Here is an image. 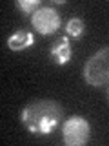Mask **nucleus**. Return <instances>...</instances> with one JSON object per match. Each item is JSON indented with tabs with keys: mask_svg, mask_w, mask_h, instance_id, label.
<instances>
[{
	"mask_svg": "<svg viewBox=\"0 0 109 146\" xmlns=\"http://www.w3.org/2000/svg\"><path fill=\"white\" fill-rule=\"evenodd\" d=\"M33 44H35V36L27 29H18L16 33H13L7 38V48L11 51H22V49L31 48Z\"/></svg>",
	"mask_w": 109,
	"mask_h": 146,
	"instance_id": "423d86ee",
	"label": "nucleus"
},
{
	"mask_svg": "<svg viewBox=\"0 0 109 146\" xmlns=\"http://www.w3.org/2000/svg\"><path fill=\"white\" fill-rule=\"evenodd\" d=\"M91 137V124L82 115L69 117L62 126V139L67 146H82Z\"/></svg>",
	"mask_w": 109,
	"mask_h": 146,
	"instance_id": "7ed1b4c3",
	"label": "nucleus"
},
{
	"mask_svg": "<svg viewBox=\"0 0 109 146\" xmlns=\"http://www.w3.org/2000/svg\"><path fill=\"white\" fill-rule=\"evenodd\" d=\"M60 22H62L60 13H58L56 9L49 7V6H45V7L40 6L33 15H31V26L42 35H53L54 31L60 27Z\"/></svg>",
	"mask_w": 109,
	"mask_h": 146,
	"instance_id": "20e7f679",
	"label": "nucleus"
},
{
	"mask_svg": "<svg viewBox=\"0 0 109 146\" xmlns=\"http://www.w3.org/2000/svg\"><path fill=\"white\" fill-rule=\"evenodd\" d=\"M84 35V22L82 18H71L66 24V36H73V38H80Z\"/></svg>",
	"mask_w": 109,
	"mask_h": 146,
	"instance_id": "0eeeda50",
	"label": "nucleus"
},
{
	"mask_svg": "<svg viewBox=\"0 0 109 146\" xmlns=\"http://www.w3.org/2000/svg\"><path fill=\"white\" fill-rule=\"evenodd\" d=\"M109 48H102L84 64V80L93 88H106L109 80Z\"/></svg>",
	"mask_w": 109,
	"mask_h": 146,
	"instance_id": "f03ea898",
	"label": "nucleus"
},
{
	"mask_svg": "<svg viewBox=\"0 0 109 146\" xmlns=\"http://www.w3.org/2000/svg\"><path fill=\"white\" fill-rule=\"evenodd\" d=\"M64 110L54 99H35L20 111V122L33 135H49L60 124Z\"/></svg>",
	"mask_w": 109,
	"mask_h": 146,
	"instance_id": "f257e3e1",
	"label": "nucleus"
},
{
	"mask_svg": "<svg viewBox=\"0 0 109 146\" xmlns=\"http://www.w3.org/2000/svg\"><path fill=\"white\" fill-rule=\"evenodd\" d=\"M51 57L53 62L56 66H66L71 60V44H69V36H60L53 46H51Z\"/></svg>",
	"mask_w": 109,
	"mask_h": 146,
	"instance_id": "39448f33",
	"label": "nucleus"
},
{
	"mask_svg": "<svg viewBox=\"0 0 109 146\" xmlns=\"http://www.w3.org/2000/svg\"><path fill=\"white\" fill-rule=\"evenodd\" d=\"M15 6L20 9L22 13H26V15H33L36 9L40 7V2L38 0H16Z\"/></svg>",
	"mask_w": 109,
	"mask_h": 146,
	"instance_id": "6e6552de",
	"label": "nucleus"
}]
</instances>
